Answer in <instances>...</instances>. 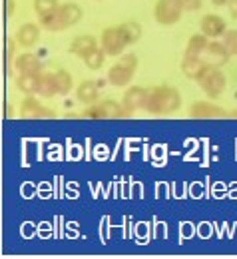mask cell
<instances>
[{
  "mask_svg": "<svg viewBox=\"0 0 237 259\" xmlns=\"http://www.w3.org/2000/svg\"><path fill=\"white\" fill-rule=\"evenodd\" d=\"M181 106V96L179 90H175L173 86L168 84H160L150 88V96L146 102V112L152 116H171L179 110Z\"/></svg>",
  "mask_w": 237,
  "mask_h": 259,
  "instance_id": "1",
  "label": "cell"
},
{
  "mask_svg": "<svg viewBox=\"0 0 237 259\" xmlns=\"http://www.w3.org/2000/svg\"><path fill=\"white\" fill-rule=\"evenodd\" d=\"M137 70V56L135 54H122L120 60L108 70V82L116 88H126Z\"/></svg>",
  "mask_w": 237,
  "mask_h": 259,
  "instance_id": "2",
  "label": "cell"
},
{
  "mask_svg": "<svg viewBox=\"0 0 237 259\" xmlns=\"http://www.w3.org/2000/svg\"><path fill=\"white\" fill-rule=\"evenodd\" d=\"M196 82L200 84L203 94L207 98H211V100H217V98L225 92V88H227V78L221 72V68H217V66L207 64Z\"/></svg>",
  "mask_w": 237,
  "mask_h": 259,
  "instance_id": "3",
  "label": "cell"
},
{
  "mask_svg": "<svg viewBox=\"0 0 237 259\" xmlns=\"http://www.w3.org/2000/svg\"><path fill=\"white\" fill-rule=\"evenodd\" d=\"M80 116L90 118V120H114V118H126L130 114L124 108V104H118L114 100H102V102L88 106V110H84Z\"/></svg>",
  "mask_w": 237,
  "mask_h": 259,
  "instance_id": "4",
  "label": "cell"
},
{
  "mask_svg": "<svg viewBox=\"0 0 237 259\" xmlns=\"http://www.w3.org/2000/svg\"><path fill=\"white\" fill-rule=\"evenodd\" d=\"M181 0H158L154 6V18L160 26H173L183 16Z\"/></svg>",
  "mask_w": 237,
  "mask_h": 259,
  "instance_id": "5",
  "label": "cell"
},
{
  "mask_svg": "<svg viewBox=\"0 0 237 259\" xmlns=\"http://www.w3.org/2000/svg\"><path fill=\"white\" fill-rule=\"evenodd\" d=\"M126 46H130V44H128V40H126V36H124L122 26H110V28H106V30L102 32L100 48L108 56H112V58L122 56L124 50H126Z\"/></svg>",
  "mask_w": 237,
  "mask_h": 259,
  "instance_id": "6",
  "label": "cell"
},
{
  "mask_svg": "<svg viewBox=\"0 0 237 259\" xmlns=\"http://www.w3.org/2000/svg\"><path fill=\"white\" fill-rule=\"evenodd\" d=\"M20 116L26 120H40V118H56V112L42 106L34 96H26L20 104Z\"/></svg>",
  "mask_w": 237,
  "mask_h": 259,
  "instance_id": "7",
  "label": "cell"
},
{
  "mask_svg": "<svg viewBox=\"0 0 237 259\" xmlns=\"http://www.w3.org/2000/svg\"><path fill=\"white\" fill-rule=\"evenodd\" d=\"M229 116L221 106L207 102V100H198L189 106V118H200V120H209V118H225Z\"/></svg>",
  "mask_w": 237,
  "mask_h": 259,
  "instance_id": "8",
  "label": "cell"
},
{
  "mask_svg": "<svg viewBox=\"0 0 237 259\" xmlns=\"http://www.w3.org/2000/svg\"><path fill=\"white\" fill-rule=\"evenodd\" d=\"M150 96V88H144V86H132L124 92L122 98V104L124 108L128 110V114H134L137 110H144L146 108V102Z\"/></svg>",
  "mask_w": 237,
  "mask_h": 259,
  "instance_id": "9",
  "label": "cell"
},
{
  "mask_svg": "<svg viewBox=\"0 0 237 259\" xmlns=\"http://www.w3.org/2000/svg\"><path fill=\"white\" fill-rule=\"evenodd\" d=\"M200 32H203L211 40H219L227 32V22L217 14H205L200 20Z\"/></svg>",
  "mask_w": 237,
  "mask_h": 259,
  "instance_id": "10",
  "label": "cell"
},
{
  "mask_svg": "<svg viewBox=\"0 0 237 259\" xmlns=\"http://www.w3.org/2000/svg\"><path fill=\"white\" fill-rule=\"evenodd\" d=\"M202 58L209 66L223 68V66L227 64V60H229V52H227V48L223 46V42H219V40H209V44H207V48H205Z\"/></svg>",
  "mask_w": 237,
  "mask_h": 259,
  "instance_id": "11",
  "label": "cell"
},
{
  "mask_svg": "<svg viewBox=\"0 0 237 259\" xmlns=\"http://www.w3.org/2000/svg\"><path fill=\"white\" fill-rule=\"evenodd\" d=\"M40 34H42V26L36 24V22H24L16 32H14V38L18 42V46L22 48H32L38 44L40 40Z\"/></svg>",
  "mask_w": 237,
  "mask_h": 259,
  "instance_id": "12",
  "label": "cell"
},
{
  "mask_svg": "<svg viewBox=\"0 0 237 259\" xmlns=\"http://www.w3.org/2000/svg\"><path fill=\"white\" fill-rule=\"evenodd\" d=\"M14 68L18 74H42L44 72V62L32 54V52H24V54H18L14 58Z\"/></svg>",
  "mask_w": 237,
  "mask_h": 259,
  "instance_id": "13",
  "label": "cell"
},
{
  "mask_svg": "<svg viewBox=\"0 0 237 259\" xmlns=\"http://www.w3.org/2000/svg\"><path fill=\"white\" fill-rule=\"evenodd\" d=\"M96 48H98L96 36H92V34H80V36H76V38L70 42L68 52L74 54V56H78V58H86V56H88L92 50H96Z\"/></svg>",
  "mask_w": 237,
  "mask_h": 259,
  "instance_id": "14",
  "label": "cell"
},
{
  "mask_svg": "<svg viewBox=\"0 0 237 259\" xmlns=\"http://www.w3.org/2000/svg\"><path fill=\"white\" fill-rule=\"evenodd\" d=\"M100 98V88H98V82L94 80H84L78 88H76V100L84 106H92L96 104Z\"/></svg>",
  "mask_w": 237,
  "mask_h": 259,
  "instance_id": "15",
  "label": "cell"
},
{
  "mask_svg": "<svg viewBox=\"0 0 237 259\" xmlns=\"http://www.w3.org/2000/svg\"><path fill=\"white\" fill-rule=\"evenodd\" d=\"M58 16H60V22H62V26H64V30H66L70 26H76V24L82 20L84 12H82V8H80L76 2H66V4H60Z\"/></svg>",
  "mask_w": 237,
  "mask_h": 259,
  "instance_id": "16",
  "label": "cell"
},
{
  "mask_svg": "<svg viewBox=\"0 0 237 259\" xmlns=\"http://www.w3.org/2000/svg\"><path fill=\"white\" fill-rule=\"evenodd\" d=\"M205 66H207V62L203 60L202 56H185V54H183L181 72H183L185 78H189V80H198L200 74L205 70Z\"/></svg>",
  "mask_w": 237,
  "mask_h": 259,
  "instance_id": "17",
  "label": "cell"
},
{
  "mask_svg": "<svg viewBox=\"0 0 237 259\" xmlns=\"http://www.w3.org/2000/svg\"><path fill=\"white\" fill-rule=\"evenodd\" d=\"M40 76H42V74H18V78H16V88H18L22 94H26V96L38 94Z\"/></svg>",
  "mask_w": 237,
  "mask_h": 259,
  "instance_id": "18",
  "label": "cell"
},
{
  "mask_svg": "<svg viewBox=\"0 0 237 259\" xmlns=\"http://www.w3.org/2000/svg\"><path fill=\"white\" fill-rule=\"evenodd\" d=\"M209 40H211V38H207L203 32L192 34L189 40H187V44H185V52H183V54H185V56H203V52H205Z\"/></svg>",
  "mask_w": 237,
  "mask_h": 259,
  "instance_id": "19",
  "label": "cell"
},
{
  "mask_svg": "<svg viewBox=\"0 0 237 259\" xmlns=\"http://www.w3.org/2000/svg\"><path fill=\"white\" fill-rule=\"evenodd\" d=\"M38 94L42 98H52L58 96V84H56V70L54 72H42L40 76V88H38Z\"/></svg>",
  "mask_w": 237,
  "mask_h": 259,
  "instance_id": "20",
  "label": "cell"
},
{
  "mask_svg": "<svg viewBox=\"0 0 237 259\" xmlns=\"http://www.w3.org/2000/svg\"><path fill=\"white\" fill-rule=\"evenodd\" d=\"M56 84H58V94H70V90L74 88V78L68 70L58 68L56 70Z\"/></svg>",
  "mask_w": 237,
  "mask_h": 259,
  "instance_id": "21",
  "label": "cell"
},
{
  "mask_svg": "<svg viewBox=\"0 0 237 259\" xmlns=\"http://www.w3.org/2000/svg\"><path fill=\"white\" fill-rule=\"evenodd\" d=\"M120 26H122L124 36H126V40H128V44H130V46L135 44V42L141 38V26H139V22H135V20H128V22H124V24H120Z\"/></svg>",
  "mask_w": 237,
  "mask_h": 259,
  "instance_id": "22",
  "label": "cell"
},
{
  "mask_svg": "<svg viewBox=\"0 0 237 259\" xmlns=\"http://www.w3.org/2000/svg\"><path fill=\"white\" fill-rule=\"evenodd\" d=\"M106 52L102 50V48H96V50H92L86 58H82L84 60V64H86V68L88 70H100L102 66H104V62H106Z\"/></svg>",
  "mask_w": 237,
  "mask_h": 259,
  "instance_id": "23",
  "label": "cell"
},
{
  "mask_svg": "<svg viewBox=\"0 0 237 259\" xmlns=\"http://www.w3.org/2000/svg\"><path fill=\"white\" fill-rule=\"evenodd\" d=\"M60 8V2L58 0H34V10L38 16H46V14H52Z\"/></svg>",
  "mask_w": 237,
  "mask_h": 259,
  "instance_id": "24",
  "label": "cell"
},
{
  "mask_svg": "<svg viewBox=\"0 0 237 259\" xmlns=\"http://www.w3.org/2000/svg\"><path fill=\"white\" fill-rule=\"evenodd\" d=\"M221 42H223V46L227 48L229 56H237V30H229V28H227V32L223 34Z\"/></svg>",
  "mask_w": 237,
  "mask_h": 259,
  "instance_id": "25",
  "label": "cell"
},
{
  "mask_svg": "<svg viewBox=\"0 0 237 259\" xmlns=\"http://www.w3.org/2000/svg\"><path fill=\"white\" fill-rule=\"evenodd\" d=\"M16 38L12 36V38H8V42H6V60H8V66H12L14 64V52H16Z\"/></svg>",
  "mask_w": 237,
  "mask_h": 259,
  "instance_id": "26",
  "label": "cell"
},
{
  "mask_svg": "<svg viewBox=\"0 0 237 259\" xmlns=\"http://www.w3.org/2000/svg\"><path fill=\"white\" fill-rule=\"evenodd\" d=\"M181 6L185 12H196L203 6V0H181Z\"/></svg>",
  "mask_w": 237,
  "mask_h": 259,
  "instance_id": "27",
  "label": "cell"
},
{
  "mask_svg": "<svg viewBox=\"0 0 237 259\" xmlns=\"http://www.w3.org/2000/svg\"><path fill=\"white\" fill-rule=\"evenodd\" d=\"M6 6H8V8H6V16H8V18H12V16H14V10H16L14 0H6Z\"/></svg>",
  "mask_w": 237,
  "mask_h": 259,
  "instance_id": "28",
  "label": "cell"
},
{
  "mask_svg": "<svg viewBox=\"0 0 237 259\" xmlns=\"http://www.w3.org/2000/svg\"><path fill=\"white\" fill-rule=\"evenodd\" d=\"M229 12H231L233 20H237V0H231V2H229Z\"/></svg>",
  "mask_w": 237,
  "mask_h": 259,
  "instance_id": "29",
  "label": "cell"
},
{
  "mask_svg": "<svg viewBox=\"0 0 237 259\" xmlns=\"http://www.w3.org/2000/svg\"><path fill=\"white\" fill-rule=\"evenodd\" d=\"M213 6H217V8H221V6H229V2L231 0H209Z\"/></svg>",
  "mask_w": 237,
  "mask_h": 259,
  "instance_id": "30",
  "label": "cell"
},
{
  "mask_svg": "<svg viewBox=\"0 0 237 259\" xmlns=\"http://www.w3.org/2000/svg\"><path fill=\"white\" fill-rule=\"evenodd\" d=\"M229 118H237V110H233V112H229Z\"/></svg>",
  "mask_w": 237,
  "mask_h": 259,
  "instance_id": "31",
  "label": "cell"
}]
</instances>
